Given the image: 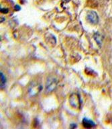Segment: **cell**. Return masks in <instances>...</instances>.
Wrapping results in <instances>:
<instances>
[{
	"instance_id": "obj_8",
	"label": "cell",
	"mask_w": 112,
	"mask_h": 129,
	"mask_svg": "<svg viewBox=\"0 0 112 129\" xmlns=\"http://www.w3.org/2000/svg\"><path fill=\"white\" fill-rule=\"evenodd\" d=\"M1 12L4 14H7L9 12V10L8 8H1Z\"/></svg>"
},
{
	"instance_id": "obj_1",
	"label": "cell",
	"mask_w": 112,
	"mask_h": 129,
	"mask_svg": "<svg viewBox=\"0 0 112 129\" xmlns=\"http://www.w3.org/2000/svg\"><path fill=\"white\" fill-rule=\"evenodd\" d=\"M57 85H58L57 79L53 77H49L47 79L46 83V92L49 93L53 91L56 89Z\"/></svg>"
},
{
	"instance_id": "obj_3",
	"label": "cell",
	"mask_w": 112,
	"mask_h": 129,
	"mask_svg": "<svg viewBox=\"0 0 112 129\" xmlns=\"http://www.w3.org/2000/svg\"><path fill=\"white\" fill-rule=\"evenodd\" d=\"M42 89V85L38 83H32L28 89V93L30 96H35L38 93L40 92V91Z\"/></svg>"
},
{
	"instance_id": "obj_5",
	"label": "cell",
	"mask_w": 112,
	"mask_h": 129,
	"mask_svg": "<svg viewBox=\"0 0 112 129\" xmlns=\"http://www.w3.org/2000/svg\"><path fill=\"white\" fill-rule=\"evenodd\" d=\"M82 123L83 126L85 128H93V127L95 126V123L91 120L87 118H84L83 119Z\"/></svg>"
},
{
	"instance_id": "obj_2",
	"label": "cell",
	"mask_w": 112,
	"mask_h": 129,
	"mask_svg": "<svg viewBox=\"0 0 112 129\" xmlns=\"http://www.w3.org/2000/svg\"><path fill=\"white\" fill-rule=\"evenodd\" d=\"M69 104L74 108H80L81 106V100L78 93H73L69 97Z\"/></svg>"
},
{
	"instance_id": "obj_7",
	"label": "cell",
	"mask_w": 112,
	"mask_h": 129,
	"mask_svg": "<svg viewBox=\"0 0 112 129\" xmlns=\"http://www.w3.org/2000/svg\"><path fill=\"white\" fill-rule=\"evenodd\" d=\"M6 82H7V79H6V76L4 75L3 73L1 72V87H2V89L4 88Z\"/></svg>"
},
{
	"instance_id": "obj_4",
	"label": "cell",
	"mask_w": 112,
	"mask_h": 129,
	"mask_svg": "<svg viewBox=\"0 0 112 129\" xmlns=\"http://www.w3.org/2000/svg\"><path fill=\"white\" fill-rule=\"evenodd\" d=\"M87 20L90 24H98L99 22V16L97 13L95 11L91 10L87 14Z\"/></svg>"
},
{
	"instance_id": "obj_9",
	"label": "cell",
	"mask_w": 112,
	"mask_h": 129,
	"mask_svg": "<svg viewBox=\"0 0 112 129\" xmlns=\"http://www.w3.org/2000/svg\"><path fill=\"white\" fill-rule=\"evenodd\" d=\"M70 128H76L77 125L75 124H72L70 125Z\"/></svg>"
},
{
	"instance_id": "obj_6",
	"label": "cell",
	"mask_w": 112,
	"mask_h": 129,
	"mask_svg": "<svg viewBox=\"0 0 112 129\" xmlns=\"http://www.w3.org/2000/svg\"><path fill=\"white\" fill-rule=\"evenodd\" d=\"M94 39L96 41L97 43L99 46H101L103 42V37L101 34H100L99 32H96L95 34H94Z\"/></svg>"
}]
</instances>
